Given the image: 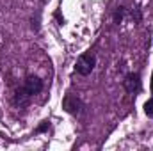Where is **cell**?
Wrapping results in <instances>:
<instances>
[{
  "mask_svg": "<svg viewBox=\"0 0 153 151\" xmlns=\"http://www.w3.org/2000/svg\"><path fill=\"white\" fill-rule=\"evenodd\" d=\"M41 91H43V80L36 75H29L25 78L22 89L16 91L14 103H16V105H27L29 100H30L34 94H39Z\"/></svg>",
  "mask_w": 153,
  "mask_h": 151,
  "instance_id": "6da1fadb",
  "label": "cell"
},
{
  "mask_svg": "<svg viewBox=\"0 0 153 151\" xmlns=\"http://www.w3.org/2000/svg\"><path fill=\"white\" fill-rule=\"evenodd\" d=\"M94 66H96V55L93 52H85V53H82L76 59L75 71L82 76H87V75H91V71L94 70Z\"/></svg>",
  "mask_w": 153,
  "mask_h": 151,
  "instance_id": "7a4b0ae2",
  "label": "cell"
},
{
  "mask_svg": "<svg viewBox=\"0 0 153 151\" xmlns=\"http://www.w3.org/2000/svg\"><path fill=\"white\" fill-rule=\"evenodd\" d=\"M62 109L71 115H80L85 109V103L76 94H66L64 100H62Z\"/></svg>",
  "mask_w": 153,
  "mask_h": 151,
  "instance_id": "3957f363",
  "label": "cell"
},
{
  "mask_svg": "<svg viewBox=\"0 0 153 151\" xmlns=\"http://www.w3.org/2000/svg\"><path fill=\"white\" fill-rule=\"evenodd\" d=\"M123 85H125V91L130 93V94H137L141 91V76L139 73H128L123 80Z\"/></svg>",
  "mask_w": 153,
  "mask_h": 151,
  "instance_id": "277c9868",
  "label": "cell"
},
{
  "mask_svg": "<svg viewBox=\"0 0 153 151\" xmlns=\"http://www.w3.org/2000/svg\"><path fill=\"white\" fill-rule=\"evenodd\" d=\"M123 16H125V7H123V5L116 7V11H114V23L116 25H119V23L123 21Z\"/></svg>",
  "mask_w": 153,
  "mask_h": 151,
  "instance_id": "5b68a950",
  "label": "cell"
},
{
  "mask_svg": "<svg viewBox=\"0 0 153 151\" xmlns=\"http://www.w3.org/2000/svg\"><path fill=\"white\" fill-rule=\"evenodd\" d=\"M144 112H146V115L153 117V96H152V100H148L144 103Z\"/></svg>",
  "mask_w": 153,
  "mask_h": 151,
  "instance_id": "8992f818",
  "label": "cell"
},
{
  "mask_svg": "<svg viewBox=\"0 0 153 151\" xmlns=\"http://www.w3.org/2000/svg\"><path fill=\"white\" fill-rule=\"evenodd\" d=\"M132 18H134V20H135L137 23L141 21V18H143V14H141V9H139V7H135V9L132 11Z\"/></svg>",
  "mask_w": 153,
  "mask_h": 151,
  "instance_id": "52a82bcc",
  "label": "cell"
},
{
  "mask_svg": "<svg viewBox=\"0 0 153 151\" xmlns=\"http://www.w3.org/2000/svg\"><path fill=\"white\" fill-rule=\"evenodd\" d=\"M48 126H50V121H43V124L39 126L36 132H38V133H41V132H46V130H48Z\"/></svg>",
  "mask_w": 153,
  "mask_h": 151,
  "instance_id": "ba28073f",
  "label": "cell"
},
{
  "mask_svg": "<svg viewBox=\"0 0 153 151\" xmlns=\"http://www.w3.org/2000/svg\"><path fill=\"white\" fill-rule=\"evenodd\" d=\"M152 94H153V73H152Z\"/></svg>",
  "mask_w": 153,
  "mask_h": 151,
  "instance_id": "9c48e42d",
  "label": "cell"
}]
</instances>
